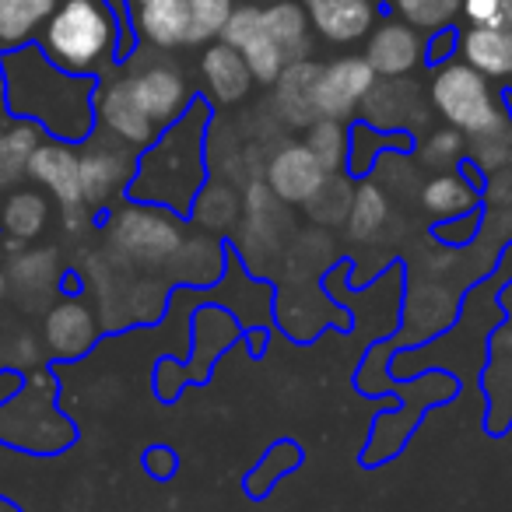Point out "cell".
Instances as JSON below:
<instances>
[{"mask_svg": "<svg viewBox=\"0 0 512 512\" xmlns=\"http://www.w3.org/2000/svg\"><path fill=\"white\" fill-rule=\"evenodd\" d=\"M0 85H4V109L15 120L39 123L46 134L71 144L95 134L99 78L60 71L36 43L0 53Z\"/></svg>", "mask_w": 512, "mask_h": 512, "instance_id": "obj_1", "label": "cell"}, {"mask_svg": "<svg viewBox=\"0 0 512 512\" xmlns=\"http://www.w3.org/2000/svg\"><path fill=\"white\" fill-rule=\"evenodd\" d=\"M207 127L211 102L193 99V106L137 155L127 197L190 214L200 186L207 183Z\"/></svg>", "mask_w": 512, "mask_h": 512, "instance_id": "obj_2", "label": "cell"}, {"mask_svg": "<svg viewBox=\"0 0 512 512\" xmlns=\"http://www.w3.org/2000/svg\"><path fill=\"white\" fill-rule=\"evenodd\" d=\"M39 50L67 74L106 78L130 57L127 25L109 0H60L36 39Z\"/></svg>", "mask_w": 512, "mask_h": 512, "instance_id": "obj_3", "label": "cell"}, {"mask_svg": "<svg viewBox=\"0 0 512 512\" xmlns=\"http://www.w3.org/2000/svg\"><path fill=\"white\" fill-rule=\"evenodd\" d=\"M186 239L183 214L165 211V207L144 204V200H130L113 207L106 221V242L109 256L116 264L130 267V271H162L176 256V249Z\"/></svg>", "mask_w": 512, "mask_h": 512, "instance_id": "obj_4", "label": "cell"}, {"mask_svg": "<svg viewBox=\"0 0 512 512\" xmlns=\"http://www.w3.org/2000/svg\"><path fill=\"white\" fill-rule=\"evenodd\" d=\"M130 29L155 50L211 43L232 18V0H123Z\"/></svg>", "mask_w": 512, "mask_h": 512, "instance_id": "obj_5", "label": "cell"}, {"mask_svg": "<svg viewBox=\"0 0 512 512\" xmlns=\"http://www.w3.org/2000/svg\"><path fill=\"white\" fill-rule=\"evenodd\" d=\"M432 106L453 130H460L467 141L491 137L512 130L509 102L491 92L488 78L477 74L470 64H439L432 78Z\"/></svg>", "mask_w": 512, "mask_h": 512, "instance_id": "obj_6", "label": "cell"}, {"mask_svg": "<svg viewBox=\"0 0 512 512\" xmlns=\"http://www.w3.org/2000/svg\"><path fill=\"white\" fill-rule=\"evenodd\" d=\"M53 393L57 383L46 369H36L25 379L22 393L0 404V442L18 449H36V453H57L71 446L74 428L67 418L53 411Z\"/></svg>", "mask_w": 512, "mask_h": 512, "instance_id": "obj_7", "label": "cell"}, {"mask_svg": "<svg viewBox=\"0 0 512 512\" xmlns=\"http://www.w3.org/2000/svg\"><path fill=\"white\" fill-rule=\"evenodd\" d=\"M81 144H85L81 148V197L92 211H106L116 197L130 190V179L137 169L134 148H127L109 134H92Z\"/></svg>", "mask_w": 512, "mask_h": 512, "instance_id": "obj_8", "label": "cell"}, {"mask_svg": "<svg viewBox=\"0 0 512 512\" xmlns=\"http://www.w3.org/2000/svg\"><path fill=\"white\" fill-rule=\"evenodd\" d=\"M123 81H127L137 109H141L158 130L176 123L179 116L193 106V99H197V95L190 92V81L183 78V71L169 64H151V67H141V71H130V74H123Z\"/></svg>", "mask_w": 512, "mask_h": 512, "instance_id": "obj_9", "label": "cell"}, {"mask_svg": "<svg viewBox=\"0 0 512 512\" xmlns=\"http://www.w3.org/2000/svg\"><path fill=\"white\" fill-rule=\"evenodd\" d=\"M372 85H376V71H372L365 57H344V60H334V64L320 67V74H316V92H313L316 120L323 116V120L348 123L351 116L362 109Z\"/></svg>", "mask_w": 512, "mask_h": 512, "instance_id": "obj_10", "label": "cell"}, {"mask_svg": "<svg viewBox=\"0 0 512 512\" xmlns=\"http://www.w3.org/2000/svg\"><path fill=\"white\" fill-rule=\"evenodd\" d=\"M95 123L102 127V134L116 137L120 144L134 151H144L155 141L162 130L137 109L134 95H130L123 78H102L95 88Z\"/></svg>", "mask_w": 512, "mask_h": 512, "instance_id": "obj_11", "label": "cell"}, {"mask_svg": "<svg viewBox=\"0 0 512 512\" xmlns=\"http://www.w3.org/2000/svg\"><path fill=\"white\" fill-rule=\"evenodd\" d=\"M327 176L330 172L323 169L320 158L309 151L306 141L281 144L264 169V183L271 186V193L281 204H306V200L327 183Z\"/></svg>", "mask_w": 512, "mask_h": 512, "instance_id": "obj_12", "label": "cell"}, {"mask_svg": "<svg viewBox=\"0 0 512 512\" xmlns=\"http://www.w3.org/2000/svg\"><path fill=\"white\" fill-rule=\"evenodd\" d=\"M99 313H95L88 302H81L78 295H67V299L53 302L50 313L43 323V341L50 348L53 358L60 362H74V358L88 355L99 337Z\"/></svg>", "mask_w": 512, "mask_h": 512, "instance_id": "obj_13", "label": "cell"}, {"mask_svg": "<svg viewBox=\"0 0 512 512\" xmlns=\"http://www.w3.org/2000/svg\"><path fill=\"white\" fill-rule=\"evenodd\" d=\"M29 179L57 200L60 211L85 207V197H81V151L71 141H57L53 137V141L39 144L32 151Z\"/></svg>", "mask_w": 512, "mask_h": 512, "instance_id": "obj_14", "label": "cell"}, {"mask_svg": "<svg viewBox=\"0 0 512 512\" xmlns=\"http://www.w3.org/2000/svg\"><path fill=\"white\" fill-rule=\"evenodd\" d=\"M309 25L337 46L358 43L376 25V0H306Z\"/></svg>", "mask_w": 512, "mask_h": 512, "instance_id": "obj_15", "label": "cell"}, {"mask_svg": "<svg viewBox=\"0 0 512 512\" xmlns=\"http://www.w3.org/2000/svg\"><path fill=\"white\" fill-rule=\"evenodd\" d=\"M8 288L25 302V306L39 309L57 295L60 285V260L50 246H29L18 249L8 260Z\"/></svg>", "mask_w": 512, "mask_h": 512, "instance_id": "obj_16", "label": "cell"}, {"mask_svg": "<svg viewBox=\"0 0 512 512\" xmlns=\"http://www.w3.org/2000/svg\"><path fill=\"white\" fill-rule=\"evenodd\" d=\"M481 186L484 179H470V165L463 162L460 169L435 172L428 183H421L418 200L435 221H453L481 207Z\"/></svg>", "mask_w": 512, "mask_h": 512, "instance_id": "obj_17", "label": "cell"}, {"mask_svg": "<svg viewBox=\"0 0 512 512\" xmlns=\"http://www.w3.org/2000/svg\"><path fill=\"white\" fill-rule=\"evenodd\" d=\"M365 60L376 78H407L421 60V36L407 22H383L369 36Z\"/></svg>", "mask_w": 512, "mask_h": 512, "instance_id": "obj_18", "label": "cell"}, {"mask_svg": "<svg viewBox=\"0 0 512 512\" xmlns=\"http://www.w3.org/2000/svg\"><path fill=\"white\" fill-rule=\"evenodd\" d=\"M200 74H204V85L211 92V99L221 102V106H235L253 88V74H249L246 57L228 43L207 46L204 57H200Z\"/></svg>", "mask_w": 512, "mask_h": 512, "instance_id": "obj_19", "label": "cell"}, {"mask_svg": "<svg viewBox=\"0 0 512 512\" xmlns=\"http://www.w3.org/2000/svg\"><path fill=\"white\" fill-rule=\"evenodd\" d=\"M460 57L484 78H512V25L509 29H467L460 32Z\"/></svg>", "mask_w": 512, "mask_h": 512, "instance_id": "obj_20", "label": "cell"}, {"mask_svg": "<svg viewBox=\"0 0 512 512\" xmlns=\"http://www.w3.org/2000/svg\"><path fill=\"white\" fill-rule=\"evenodd\" d=\"M316 74L320 67L309 64V60H299V64L285 67L278 81H274V106H278V116L292 127H309L316 120V102H313V92H316Z\"/></svg>", "mask_w": 512, "mask_h": 512, "instance_id": "obj_21", "label": "cell"}, {"mask_svg": "<svg viewBox=\"0 0 512 512\" xmlns=\"http://www.w3.org/2000/svg\"><path fill=\"white\" fill-rule=\"evenodd\" d=\"M50 221V200L39 190H11L0 207V228L11 246H32Z\"/></svg>", "mask_w": 512, "mask_h": 512, "instance_id": "obj_22", "label": "cell"}, {"mask_svg": "<svg viewBox=\"0 0 512 512\" xmlns=\"http://www.w3.org/2000/svg\"><path fill=\"white\" fill-rule=\"evenodd\" d=\"M60 0H0V53L39 39Z\"/></svg>", "mask_w": 512, "mask_h": 512, "instance_id": "obj_23", "label": "cell"}, {"mask_svg": "<svg viewBox=\"0 0 512 512\" xmlns=\"http://www.w3.org/2000/svg\"><path fill=\"white\" fill-rule=\"evenodd\" d=\"M397 148L400 151L414 148L407 130L393 134V130H379V127H372V123H355V127L348 130V165H344V169H348V176L362 179L376 169L386 151H397Z\"/></svg>", "mask_w": 512, "mask_h": 512, "instance_id": "obj_24", "label": "cell"}, {"mask_svg": "<svg viewBox=\"0 0 512 512\" xmlns=\"http://www.w3.org/2000/svg\"><path fill=\"white\" fill-rule=\"evenodd\" d=\"M169 278L186 281V285H211L225 271V253L214 239L207 235H186L183 246L176 249V256L169 260Z\"/></svg>", "mask_w": 512, "mask_h": 512, "instance_id": "obj_25", "label": "cell"}, {"mask_svg": "<svg viewBox=\"0 0 512 512\" xmlns=\"http://www.w3.org/2000/svg\"><path fill=\"white\" fill-rule=\"evenodd\" d=\"M43 144V127L32 120H18L15 127L0 130V193L18 190L22 179H29L32 151Z\"/></svg>", "mask_w": 512, "mask_h": 512, "instance_id": "obj_26", "label": "cell"}, {"mask_svg": "<svg viewBox=\"0 0 512 512\" xmlns=\"http://www.w3.org/2000/svg\"><path fill=\"white\" fill-rule=\"evenodd\" d=\"M190 218L204 232H228L242 218V193L228 179H207L193 200Z\"/></svg>", "mask_w": 512, "mask_h": 512, "instance_id": "obj_27", "label": "cell"}, {"mask_svg": "<svg viewBox=\"0 0 512 512\" xmlns=\"http://www.w3.org/2000/svg\"><path fill=\"white\" fill-rule=\"evenodd\" d=\"M390 197H386V190L376 183V179H362V183L355 186V197H351V211H348V235L355 242H369L376 239L379 232L386 228V221H390Z\"/></svg>", "mask_w": 512, "mask_h": 512, "instance_id": "obj_28", "label": "cell"}, {"mask_svg": "<svg viewBox=\"0 0 512 512\" xmlns=\"http://www.w3.org/2000/svg\"><path fill=\"white\" fill-rule=\"evenodd\" d=\"M365 109V123L379 130H404L407 127V113L414 109V92L407 85H400V78H386L372 85V92L362 102Z\"/></svg>", "mask_w": 512, "mask_h": 512, "instance_id": "obj_29", "label": "cell"}, {"mask_svg": "<svg viewBox=\"0 0 512 512\" xmlns=\"http://www.w3.org/2000/svg\"><path fill=\"white\" fill-rule=\"evenodd\" d=\"M351 197H355V186H351V179L341 176V172H330L327 183H323L302 207H306V214L316 221V225L330 228V225H341V221H348Z\"/></svg>", "mask_w": 512, "mask_h": 512, "instance_id": "obj_30", "label": "cell"}, {"mask_svg": "<svg viewBox=\"0 0 512 512\" xmlns=\"http://www.w3.org/2000/svg\"><path fill=\"white\" fill-rule=\"evenodd\" d=\"M165 309V285L155 281L151 274L144 278H130V285L123 288L120 299V323H155Z\"/></svg>", "mask_w": 512, "mask_h": 512, "instance_id": "obj_31", "label": "cell"}, {"mask_svg": "<svg viewBox=\"0 0 512 512\" xmlns=\"http://www.w3.org/2000/svg\"><path fill=\"white\" fill-rule=\"evenodd\" d=\"M306 144L327 172H341L348 165V123L320 116L306 127Z\"/></svg>", "mask_w": 512, "mask_h": 512, "instance_id": "obj_32", "label": "cell"}, {"mask_svg": "<svg viewBox=\"0 0 512 512\" xmlns=\"http://www.w3.org/2000/svg\"><path fill=\"white\" fill-rule=\"evenodd\" d=\"M453 320V299H449L446 288L439 285H421L411 292V302H407V327L414 323H425L421 334L432 337L435 330H442Z\"/></svg>", "mask_w": 512, "mask_h": 512, "instance_id": "obj_33", "label": "cell"}, {"mask_svg": "<svg viewBox=\"0 0 512 512\" xmlns=\"http://www.w3.org/2000/svg\"><path fill=\"white\" fill-rule=\"evenodd\" d=\"M418 158H421V165H428V169H435V172L460 169V165L467 162V137L453 127L435 130L428 141L418 144Z\"/></svg>", "mask_w": 512, "mask_h": 512, "instance_id": "obj_34", "label": "cell"}, {"mask_svg": "<svg viewBox=\"0 0 512 512\" xmlns=\"http://www.w3.org/2000/svg\"><path fill=\"white\" fill-rule=\"evenodd\" d=\"M463 0H393L397 15L404 18L414 29H428L439 32L446 25H453V18L460 15Z\"/></svg>", "mask_w": 512, "mask_h": 512, "instance_id": "obj_35", "label": "cell"}, {"mask_svg": "<svg viewBox=\"0 0 512 512\" xmlns=\"http://www.w3.org/2000/svg\"><path fill=\"white\" fill-rule=\"evenodd\" d=\"M299 460H302L299 446H292V442H278V446H274L264 460L256 463L253 474L246 477V491H249V495H267L281 474H288V470L299 467Z\"/></svg>", "mask_w": 512, "mask_h": 512, "instance_id": "obj_36", "label": "cell"}, {"mask_svg": "<svg viewBox=\"0 0 512 512\" xmlns=\"http://www.w3.org/2000/svg\"><path fill=\"white\" fill-rule=\"evenodd\" d=\"M460 11L470 29H509L512 25V11L505 0H463Z\"/></svg>", "mask_w": 512, "mask_h": 512, "instance_id": "obj_37", "label": "cell"}, {"mask_svg": "<svg viewBox=\"0 0 512 512\" xmlns=\"http://www.w3.org/2000/svg\"><path fill=\"white\" fill-rule=\"evenodd\" d=\"M477 225H481V211L463 214V218H453V221H439L435 235H439V242H446V246H463V242H470L477 235Z\"/></svg>", "mask_w": 512, "mask_h": 512, "instance_id": "obj_38", "label": "cell"}, {"mask_svg": "<svg viewBox=\"0 0 512 512\" xmlns=\"http://www.w3.org/2000/svg\"><path fill=\"white\" fill-rule=\"evenodd\" d=\"M456 50H460V29H456V25H446V29L432 32V39H428V50H425V60L432 67L449 64Z\"/></svg>", "mask_w": 512, "mask_h": 512, "instance_id": "obj_39", "label": "cell"}, {"mask_svg": "<svg viewBox=\"0 0 512 512\" xmlns=\"http://www.w3.org/2000/svg\"><path fill=\"white\" fill-rule=\"evenodd\" d=\"M141 467L148 470L151 477H158V481H169L179 470V456H176V449H169V446H151V449H144Z\"/></svg>", "mask_w": 512, "mask_h": 512, "instance_id": "obj_40", "label": "cell"}, {"mask_svg": "<svg viewBox=\"0 0 512 512\" xmlns=\"http://www.w3.org/2000/svg\"><path fill=\"white\" fill-rule=\"evenodd\" d=\"M39 358H43V351H39V341L32 334H22L15 341V351H11V362L18 365L22 372H29V369H36L39 365Z\"/></svg>", "mask_w": 512, "mask_h": 512, "instance_id": "obj_41", "label": "cell"}, {"mask_svg": "<svg viewBox=\"0 0 512 512\" xmlns=\"http://www.w3.org/2000/svg\"><path fill=\"white\" fill-rule=\"evenodd\" d=\"M4 292H8V274L0 271V299H4Z\"/></svg>", "mask_w": 512, "mask_h": 512, "instance_id": "obj_42", "label": "cell"}, {"mask_svg": "<svg viewBox=\"0 0 512 512\" xmlns=\"http://www.w3.org/2000/svg\"><path fill=\"white\" fill-rule=\"evenodd\" d=\"M0 512H18V505H11V502H4V498H0Z\"/></svg>", "mask_w": 512, "mask_h": 512, "instance_id": "obj_43", "label": "cell"}, {"mask_svg": "<svg viewBox=\"0 0 512 512\" xmlns=\"http://www.w3.org/2000/svg\"><path fill=\"white\" fill-rule=\"evenodd\" d=\"M505 102H509V113H512V95H509V99H505Z\"/></svg>", "mask_w": 512, "mask_h": 512, "instance_id": "obj_44", "label": "cell"}, {"mask_svg": "<svg viewBox=\"0 0 512 512\" xmlns=\"http://www.w3.org/2000/svg\"><path fill=\"white\" fill-rule=\"evenodd\" d=\"M505 4H509V11H512V0H505Z\"/></svg>", "mask_w": 512, "mask_h": 512, "instance_id": "obj_45", "label": "cell"}]
</instances>
